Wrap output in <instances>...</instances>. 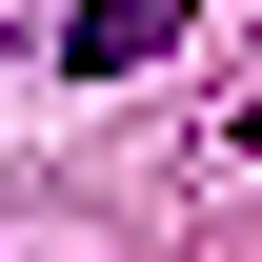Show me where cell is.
<instances>
[{"mask_svg": "<svg viewBox=\"0 0 262 262\" xmlns=\"http://www.w3.org/2000/svg\"><path fill=\"white\" fill-rule=\"evenodd\" d=\"M162 40H182V0H81L61 61H81V81H121V61H162Z\"/></svg>", "mask_w": 262, "mask_h": 262, "instance_id": "cell-1", "label": "cell"}]
</instances>
